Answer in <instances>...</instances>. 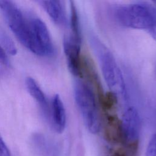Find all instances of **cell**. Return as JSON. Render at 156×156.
Returning <instances> with one entry per match:
<instances>
[{
  "instance_id": "1",
  "label": "cell",
  "mask_w": 156,
  "mask_h": 156,
  "mask_svg": "<svg viewBox=\"0 0 156 156\" xmlns=\"http://www.w3.org/2000/svg\"><path fill=\"white\" fill-rule=\"evenodd\" d=\"M113 15L121 25L149 33L156 20V7L146 2L120 5L113 9Z\"/></svg>"
},
{
  "instance_id": "16",
  "label": "cell",
  "mask_w": 156,
  "mask_h": 156,
  "mask_svg": "<svg viewBox=\"0 0 156 156\" xmlns=\"http://www.w3.org/2000/svg\"><path fill=\"white\" fill-rule=\"evenodd\" d=\"M0 62L4 65L8 66L9 65V60L5 51L0 44Z\"/></svg>"
},
{
  "instance_id": "7",
  "label": "cell",
  "mask_w": 156,
  "mask_h": 156,
  "mask_svg": "<svg viewBox=\"0 0 156 156\" xmlns=\"http://www.w3.org/2000/svg\"><path fill=\"white\" fill-rule=\"evenodd\" d=\"M47 118L52 129L57 133H62L66 122V112L63 103L58 94L53 96Z\"/></svg>"
},
{
  "instance_id": "14",
  "label": "cell",
  "mask_w": 156,
  "mask_h": 156,
  "mask_svg": "<svg viewBox=\"0 0 156 156\" xmlns=\"http://www.w3.org/2000/svg\"><path fill=\"white\" fill-rule=\"evenodd\" d=\"M146 156H156V133L152 136L148 143Z\"/></svg>"
},
{
  "instance_id": "8",
  "label": "cell",
  "mask_w": 156,
  "mask_h": 156,
  "mask_svg": "<svg viewBox=\"0 0 156 156\" xmlns=\"http://www.w3.org/2000/svg\"><path fill=\"white\" fill-rule=\"evenodd\" d=\"M0 9L12 32L20 28L27 21L19 7L12 1L0 0Z\"/></svg>"
},
{
  "instance_id": "17",
  "label": "cell",
  "mask_w": 156,
  "mask_h": 156,
  "mask_svg": "<svg viewBox=\"0 0 156 156\" xmlns=\"http://www.w3.org/2000/svg\"><path fill=\"white\" fill-rule=\"evenodd\" d=\"M110 156H122V154L119 152H115V153H113V154H112Z\"/></svg>"
},
{
  "instance_id": "5",
  "label": "cell",
  "mask_w": 156,
  "mask_h": 156,
  "mask_svg": "<svg viewBox=\"0 0 156 156\" xmlns=\"http://www.w3.org/2000/svg\"><path fill=\"white\" fill-rule=\"evenodd\" d=\"M36 43L42 56H51L54 53V46L45 23L38 18H32L29 21Z\"/></svg>"
},
{
  "instance_id": "11",
  "label": "cell",
  "mask_w": 156,
  "mask_h": 156,
  "mask_svg": "<svg viewBox=\"0 0 156 156\" xmlns=\"http://www.w3.org/2000/svg\"><path fill=\"white\" fill-rule=\"evenodd\" d=\"M26 86L29 94L40 104L46 114H47L49 108L46 98L35 80L31 77H27L26 79Z\"/></svg>"
},
{
  "instance_id": "10",
  "label": "cell",
  "mask_w": 156,
  "mask_h": 156,
  "mask_svg": "<svg viewBox=\"0 0 156 156\" xmlns=\"http://www.w3.org/2000/svg\"><path fill=\"white\" fill-rule=\"evenodd\" d=\"M40 3L52 20L58 25L63 26L66 23L65 8L60 1H41Z\"/></svg>"
},
{
  "instance_id": "2",
  "label": "cell",
  "mask_w": 156,
  "mask_h": 156,
  "mask_svg": "<svg viewBox=\"0 0 156 156\" xmlns=\"http://www.w3.org/2000/svg\"><path fill=\"white\" fill-rule=\"evenodd\" d=\"M92 43L96 51L101 71L105 82L118 98L127 99V93L122 73L112 54L99 40L93 38Z\"/></svg>"
},
{
  "instance_id": "6",
  "label": "cell",
  "mask_w": 156,
  "mask_h": 156,
  "mask_svg": "<svg viewBox=\"0 0 156 156\" xmlns=\"http://www.w3.org/2000/svg\"><path fill=\"white\" fill-rule=\"evenodd\" d=\"M80 44L72 37L63 41V50L68 69L74 76L82 78V57L80 55Z\"/></svg>"
},
{
  "instance_id": "4",
  "label": "cell",
  "mask_w": 156,
  "mask_h": 156,
  "mask_svg": "<svg viewBox=\"0 0 156 156\" xmlns=\"http://www.w3.org/2000/svg\"><path fill=\"white\" fill-rule=\"evenodd\" d=\"M121 121L124 143L130 151L134 152L137 148L141 129V120L138 111L133 107H129L124 111Z\"/></svg>"
},
{
  "instance_id": "15",
  "label": "cell",
  "mask_w": 156,
  "mask_h": 156,
  "mask_svg": "<svg viewBox=\"0 0 156 156\" xmlns=\"http://www.w3.org/2000/svg\"><path fill=\"white\" fill-rule=\"evenodd\" d=\"M0 156H11L10 151L6 144L0 136Z\"/></svg>"
},
{
  "instance_id": "3",
  "label": "cell",
  "mask_w": 156,
  "mask_h": 156,
  "mask_svg": "<svg viewBox=\"0 0 156 156\" xmlns=\"http://www.w3.org/2000/svg\"><path fill=\"white\" fill-rule=\"evenodd\" d=\"M74 98L88 130L97 133L101 126V119L94 94L91 88L82 81H77L74 86Z\"/></svg>"
},
{
  "instance_id": "12",
  "label": "cell",
  "mask_w": 156,
  "mask_h": 156,
  "mask_svg": "<svg viewBox=\"0 0 156 156\" xmlns=\"http://www.w3.org/2000/svg\"><path fill=\"white\" fill-rule=\"evenodd\" d=\"M70 3V24L72 31V36L71 37L76 41L81 43V34L77 10L74 2L71 1Z\"/></svg>"
},
{
  "instance_id": "9",
  "label": "cell",
  "mask_w": 156,
  "mask_h": 156,
  "mask_svg": "<svg viewBox=\"0 0 156 156\" xmlns=\"http://www.w3.org/2000/svg\"><path fill=\"white\" fill-rule=\"evenodd\" d=\"M104 129L107 140L113 143H123L121 121L115 115H107Z\"/></svg>"
},
{
  "instance_id": "13",
  "label": "cell",
  "mask_w": 156,
  "mask_h": 156,
  "mask_svg": "<svg viewBox=\"0 0 156 156\" xmlns=\"http://www.w3.org/2000/svg\"><path fill=\"white\" fill-rule=\"evenodd\" d=\"M0 43L5 52L11 55L17 53V48L12 39L4 30L0 29Z\"/></svg>"
}]
</instances>
